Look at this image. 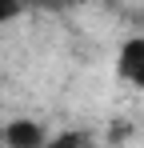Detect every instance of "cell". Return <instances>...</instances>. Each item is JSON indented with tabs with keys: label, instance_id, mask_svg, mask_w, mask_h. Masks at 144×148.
I'll list each match as a JSON object with an SVG mask.
<instances>
[{
	"label": "cell",
	"instance_id": "cell-2",
	"mask_svg": "<svg viewBox=\"0 0 144 148\" xmlns=\"http://www.w3.org/2000/svg\"><path fill=\"white\" fill-rule=\"evenodd\" d=\"M116 76L124 84H132L136 92H144V36H128L116 52Z\"/></svg>",
	"mask_w": 144,
	"mask_h": 148
},
{
	"label": "cell",
	"instance_id": "cell-1",
	"mask_svg": "<svg viewBox=\"0 0 144 148\" xmlns=\"http://www.w3.org/2000/svg\"><path fill=\"white\" fill-rule=\"evenodd\" d=\"M48 132L36 116H12V120L0 128V144L8 148H48Z\"/></svg>",
	"mask_w": 144,
	"mask_h": 148
},
{
	"label": "cell",
	"instance_id": "cell-3",
	"mask_svg": "<svg viewBox=\"0 0 144 148\" xmlns=\"http://www.w3.org/2000/svg\"><path fill=\"white\" fill-rule=\"evenodd\" d=\"M76 144H92V132H64V136H48V148H76Z\"/></svg>",
	"mask_w": 144,
	"mask_h": 148
},
{
	"label": "cell",
	"instance_id": "cell-4",
	"mask_svg": "<svg viewBox=\"0 0 144 148\" xmlns=\"http://www.w3.org/2000/svg\"><path fill=\"white\" fill-rule=\"evenodd\" d=\"M24 12V4L20 0H0V24H8V20H16Z\"/></svg>",
	"mask_w": 144,
	"mask_h": 148
},
{
	"label": "cell",
	"instance_id": "cell-5",
	"mask_svg": "<svg viewBox=\"0 0 144 148\" xmlns=\"http://www.w3.org/2000/svg\"><path fill=\"white\" fill-rule=\"evenodd\" d=\"M24 8H44V12H52V8H64V0H20Z\"/></svg>",
	"mask_w": 144,
	"mask_h": 148
}]
</instances>
